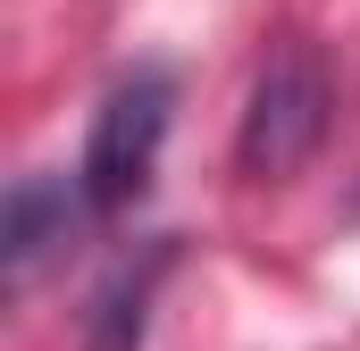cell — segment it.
Instances as JSON below:
<instances>
[{
    "mask_svg": "<svg viewBox=\"0 0 360 351\" xmlns=\"http://www.w3.org/2000/svg\"><path fill=\"white\" fill-rule=\"evenodd\" d=\"M335 134V67L319 42H276L252 76L243 126H235V168L252 184H285L319 159V143Z\"/></svg>",
    "mask_w": 360,
    "mask_h": 351,
    "instance_id": "6da1fadb",
    "label": "cell"
},
{
    "mask_svg": "<svg viewBox=\"0 0 360 351\" xmlns=\"http://www.w3.org/2000/svg\"><path fill=\"white\" fill-rule=\"evenodd\" d=\"M168 126H176V76L168 67H134V76H117V84L101 92L84 159H76V184H84L92 218H126L151 192Z\"/></svg>",
    "mask_w": 360,
    "mask_h": 351,
    "instance_id": "7a4b0ae2",
    "label": "cell"
},
{
    "mask_svg": "<svg viewBox=\"0 0 360 351\" xmlns=\"http://www.w3.org/2000/svg\"><path fill=\"white\" fill-rule=\"evenodd\" d=\"M84 226H92V201L76 176H51V168L17 176L8 201H0V267H8V284H34Z\"/></svg>",
    "mask_w": 360,
    "mask_h": 351,
    "instance_id": "3957f363",
    "label": "cell"
},
{
    "mask_svg": "<svg viewBox=\"0 0 360 351\" xmlns=\"http://www.w3.org/2000/svg\"><path fill=\"white\" fill-rule=\"evenodd\" d=\"M143 326H151V301L101 293V301L84 310V351H143Z\"/></svg>",
    "mask_w": 360,
    "mask_h": 351,
    "instance_id": "277c9868",
    "label": "cell"
}]
</instances>
